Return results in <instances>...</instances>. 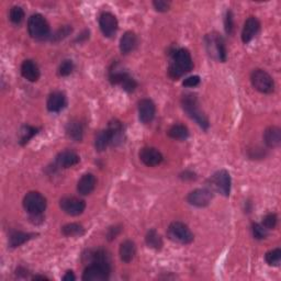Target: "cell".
Wrapping results in <instances>:
<instances>
[{"mask_svg":"<svg viewBox=\"0 0 281 281\" xmlns=\"http://www.w3.org/2000/svg\"><path fill=\"white\" fill-rule=\"evenodd\" d=\"M253 235L256 239H263L266 238L267 234H268V230L262 226V224H258V223H255L253 224Z\"/></svg>","mask_w":281,"mask_h":281,"instance_id":"cell-35","label":"cell"},{"mask_svg":"<svg viewBox=\"0 0 281 281\" xmlns=\"http://www.w3.org/2000/svg\"><path fill=\"white\" fill-rule=\"evenodd\" d=\"M99 26L103 36L107 38H111L117 33L119 25L116 16H113L110 13H105L100 16Z\"/></svg>","mask_w":281,"mask_h":281,"instance_id":"cell-12","label":"cell"},{"mask_svg":"<svg viewBox=\"0 0 281 281\" xmlns=\"http://www.w3.org/2000/svg\"><path fill=\"white\" fill-rule=\"evenodd\" d=\"M28 31L33 39L42 40L49 36L50 26L42 15L36 14L29 18Z\"/></svg>","mask_w":281,"mask_h":281,"instance_id":"cell-7","label":"cell"},{"mask_svg":"<svg viewBox=\"0 0 281 281\" xmlns=\"http://www.w3.org/2000/svg\"><path fill=\"white\" fill-rule=\"evenodd\" d=\"M79 156L73 151H64L61 152L56 156V164L62 168H70L72 166H75L79 163Z\"/></svg>","mask_w":281,"mask_h":281,"instance_id":"cell-18","label":"cell"},{"mask_svg":"<svg viewBox=\"0 0 281 281\" xmlns=\"http://www.w3.org/2000/svg\"><path fill=\"white\" fill-rule=\"evenodd\" d=\"M205 41V48L210 56L213 59L224 63L226 61V48L224 40L217 33H210L204 39Z\"/></svg>","mask_w":281,"mask_h":281,"instance_id":"cell-3","label":"cell"},{"mask_svg":"<svg viewBox=\"0 0 281 281\" xmlns=\"http://www.w3.org/2000/svg\"><path fill=\"white\" fill-rule=\"evenodd\" d=\"M145 242L148 247L155 250H160L163 247V238L154 228L147 232L145 236Z\"/></svg>","mask_w":281,"mask_h":281,"instance_id":"cell-25","label":"cell"},{"mask_svg":"<svg viewBox=\"0 0 281 281\" xmlns=\"http://www.w3.org/2000/svg\"><path fill=\"white\" fill-rule=\"evenodd\" d=\"M181 105L183 110L186 111V113L190 117L192 120H194L200 127L203 130L209 129V120L204 116V113L200 110L199 103L196 95L193 94H187L183 96V98L181 100Z\"/></svg>","mask_w":281,"mask_h":281,"instance_id":"cell-2","label":"cell"},{"mask_svg":"<svg viewBox=\"0 0 281 281\" xmlns=\"http://www.w3.org/2000/svg\"><path fill=\"white\" fill-rule=\"evenodd\" d=\"M155 113L156 107L151 99H142L139 102V119L142 123H151L155 118Z\"/></svg>","mask_w":281,"mask_h":281,"instance_id":"cell-14","label":"cell"},{"mask_svg":"<svg viewBox=\"0 0 281 281\" xmlns=\"http://www.w3.org/2000/svg\"><path fill=\"white\" fill-rule=\"evenodd\" d=\"M60 206L62 211H64L66 214L72 216L80 215L85 211L86 203L84 200L74 197H66L61 199Z\"/></svg>","mask_w":281,"mask_h":281,"instance_id":"cell-10","label":"cell"},{"mask_svg":"<svg viewBox=\"0 0 281 281\" xmlns=\"http://www.w3.org/2000/svg\"><path fill=\"white\" fill-rule=\"evenodd\" d=\"M211 186L222 196L228 197L231 192V176L225 169H221L211 177Z\"/></svg>","mask_w":281,"mask_h":281,"instance_id":"cell-9","label":"cell"},{"mask_svg":"<svg viewBox=\"0 0 281 281\" xmlns=\"http://www.w3.org/2000/svg\"><path fill=\"white\" fill-rule=\"evenodd\" d=\"M136 44V34L132 31H128L123 34L121 40H120V51H121L123 54H129L135 49Z\"/></svg>","mask_w":281,"mask_h":281,"instance_id":"cell-21","label":"cell"},{"mask_svg":"<svg viewBox=\"0 0 281 281\" xmlns=\"http://www.w3.org/2000/svg\"><path fill=\"white\" fill-rule=\"evenodd\" d=\"M74 71V63L71 60H66L62 63L59 68V74L61 76L71 75Z\"/></svg>","mask_w":281,"mask_h":281,"instance_id":"cell-34","label":"cell"},{"mask_svg":"<svg viewBox=\"0 0 281 281\" xmlns=\"http://www.w3.org/2000/svg\"><path fill=\"white\" fill-rule=\"evenodd\" d=\"M119 254L121 260L124 262H131L134 259V257L136 255V246L134 242H132L130 239L124 240V242L120 245Z\"/></svg>","mask_w":281,"mask_h":281,"instance_id":"cell-20","label":"cell"},{"mask_svg":"<svg viewBox=\"0 0 281 281\" xmlns=\"http://www.w3.org/2000/svg\"><path fill=\"white\" fill-rule=\"evenodd\" d=\"M109 144H111L110 134L108 130H101L96 134L95 137V147L98 152H103L108 147Z\"/></svg>","mask_w":281,"mask_h":281,"instance_id":"cell-27","label":"cell"},{"mask_svg":"<svg viewBox=\"0 0 281 281\" xmlns=\"http://www.w3.org/2000/svg\"><path fill=\"white\" fill-rule=\"evenodd\" d=\"M260 29V24L255 17H249V18L245 21L244 28L242 31V41L244 43H248L258 33Z\"/></svg>","mask_w":281,"mask_h":281,"instance_id":"cell-15","label":"cell"},{"mask_svg":"<svg viewBox=\"0 0 281 281\" xmlns=\"http://www.w3.org/2000/svg\"><path fill=\"white\" fill-rule=\"evenodd\" d=\"M111 266L110 262H90V265L85 269L83 280L85 281H103L110 276Z\"/></svg>","mask_w":281,"mask_h":281,"instance_id":"cell-6","label":"cell"},{"mask_svg":"<svg viewBox=\"0 0 281 281\" xmlns=\"http://www.w3.org/2000/svg\"><path fill=\"white\" fill-rule=\"evenodd\" d=\"M66 134L67 136L75 142H80L84 136V128L83 124L78 120H72L66 125Z\"/></svg>","mask_w":281,"mask_h":281,"instance_id":"cell-24","label":"cell"},{"mask_svg":"<svg viewBox=\"0 0 281 281\" xmlns=\"http://www.w3.org/2000/svg\"><path fill=\"white\" fill-rule=\"evenodd\" d=\"M224 26H225V31H226V33H227V34H232L233 29H234V22H233L232 11H227V13H226Z\"/></svg>","mask_w":281,"mask_h":281,"instance_id":"cell-38","label":"cell"},{"mask_svg":"<svg viewBox=\"0 0 281 281\" xmlns=\"http://www.w3.org/2000/svg\"><path fill=\"white\" fill-rule=\"evenodd\" d=\"M48 110L51 112H60L66 106V97L61 91L51 94L48 99Z\"/></svg>","mask_w":281,"mask_h":281,"instance_id":"cell-19","label":"cell"},{"mask_svg":"<svg viewBox=\"0 0 281 281\" xmlns=\"http://www.w3.org/2000/svg\"><path fill=\"white\" fill-rule=\"evenodd\" d=\"M141 162L148 166V167H155L163 162V155L157 148L155 147H144L140 152Z\"/></svg>","mask_w":281,"mask_h":281,"instance_id":"cell-13","label":"cell"},{"mask_svg":"<svg viewBox=\"0 0 281 281\" xmlns=\"http://www.w3.org/2000/svg\"><path fill=\"white\" fill-rule=\"evenodd\" d=\"M96 183V177L93 174H85L77 183V191L82 196H88L95 190Z\"/></svg>","mask_w":281,"mask_h":281,"instance_id":"cell-17","label":"cell"},{"mask_svg":"<svg viewBox=\"0 0 281 281\" xmlns=\"http://www.w3.org/2000/svg\"><path fill=\"white\" fill-rule=\"evenodd\" d=\"M120 233V227H117V226H114V227H110L109 228V231H108V239L109 240H112L117 237V235Z\"/></svg>","mask_w":281,"mask_h":281,"instance_id":"cell-40","label":"cell"},{"mask_svg":"<svg viewBox=\"0 0 281 281\" xmlns=\"http://www.w3.org/2000/svg\"><path fill=\"white\" fill-rule=\"evenodd\" d=\"M24 206L29 214L40 216L47 209V199L38 191H31L25 197Z\"/></svg>","mask_w":281,"mask_h":281,"instance_id":"cell-5","label":"cell"},{"mask_svg":"<svg viewBox=\"0 0 281 281\" xmlns=\"http://www.w3.org/2000/svg\"><path fill=\"white\" fill-rule=\"evenodd\" d=\"M200 84V77L199 76H190L186 78L183 80L182 85L185 86V87H196Z\"/></svg>","mask_w":281,"mask_h":281,"instance_id":"cell-39","label":"cell"},{"mask_svg":"<svg viewBox=\"0 0 281 281\" xmlns=\"http://www.w3.org/2000/svg\"><path fill=\"white\" fill-rule=\"evenodd\" d=\"M39 129L31 127V125H24L20 130V144L26 145L34 135H37Z\"/></svg>","mask_w":281,"mask_h":281,"instance_id":"cell-30","label":"cell"},{"mask_svg":"<svg viewBox=\"0 0 281 281\" xmlns=\"http://www.w3.org/2000/svg\"><path fill=\"white\" fill-rule=\"evenodd\" d=\"M154 8L156 9L159 13H166V11L169 10L170 4L167 2H164V0H155L153 3Z\"/></svg>","mask_w":281,"mask_h":281,"instance_id":"cell-37","label":"cell"},{"mask_svg":"<svg viewBox=\"0 0 281 281\" xmlns=\"http://www.w3.org/2000/svg\"><path fill=\"white\" fill-rule=\"evenodd\" d=\"M263 141L268 147H278L281 144V130L278 127L268 128L263 133Z\"/></svg>","mask_w":281,"mask_h":281,"instance_id":"cell-23","label":"cell"},{"mask_svg":"<svg viewBox=\"0 0 281 281\" xmlns=\"http://www.w3.org/2000/svg\"><path fill=\"white\" fill-rule=\"evenodd\" d=\"M278 222V217L274 213H268L265 217L262 219V226L267 228V230H272L276 227Z\"/></svg>","mask_w":281,"mask_h":281,"instance_id":"cell-33","label":"cell"},{"mask_svg":"<svg viewBox=\"0 0 281 281\" xmlns=\"http://www.w3.org/2000/svg\"><path fill=\"white\" fill-rule=\"evenodd\" d=\"M34 236L33 234L30 233H24V232H13L9 236V245L10 247L16 248L19 247L22 244H25L28 240H30Z\"/></svg>","mask_w":281,"mask_h":281,"instance_id":"cell-26","label":"cell"},{"mask_svg":"<svg viewBox=\"0 0 281 281\" xmlns=\"http://www.w3.org/2000/svg\"><path fill=\"white\" fill-rule=\"evenodd\" d=\"M212 198L213 193L209 189H196L188 194L187 201L197 208H204L210 204Z\"/></svg>","mask_w":281,"mask_h":281,"instance_id":"cell-11","label":"cell"},{"mask_svg":"<svg viewBox=\"0 0 281 281\" xmlns=\"http://www.w3.org/2000/svg\"><path fill=\"white\" fill-rule=\"evenodd\" d=\"M21 74L24 78L31 83L38 82L40 78V70L37 65V63H34L31 60H26L21 65Z\"/></svg>","mask_w":281,"mask_h":281,"instance_id":"cell-16","label":"cell"},{"mask_svg":"<svg viewBox=\"0 0 281 281\" xmlns=\"http://www.w3.org/2000/svg\"><path fill=\"white\" fill-rule=\"evenodd\" d=\"M9 18L10 21L13 22L15 25H19L21 24L22 21L25 19V11L19 6H15L10 9V14H9Z\"/></svg>","mask_w":281,"mask_h":281,"instance_id":"cell-31","label":"cell"},{"mask_svg":"<svg viewBox=\"0 0 281 281\" xmlns=\"http://www.w3.org/2000/svg\"><path fill=\"white\" fill-rule=\"evenodd\" d=\"M193 68V62L189 51L186 49L175 50L171 53L168 74L173 79H178Z\"/></svg>","mask_w":281,"mask_h":281,"instance_id":"cell-1","label":"cell"},{"mask_svg":"<svg viewBox=\"0 0 281 281\" xmlns=\"http://www.w3.org/2000/svg\"><path fill=\"white\" fill-rule=\"evenodd\" d=\"M76 279L75 277V274H74V272L72 270H68L66 273H65V276L63 277V280L64 281H74Z\"/></svg>","mask_w":281,"mask_h":281,"instance_id":"cell-41","label":"cell"},{"mask_svg":"<svg viewBox=\"0 0 281 281\" xmlns=\"http://www.w3.org/2000/svg\"><path fill=\"white\" fill-rule=\"evenodd\" d=\"M168 135L169 137L174 140H187L189 136V131L188 129L182 124H175L168 130Z\"/></svg>","mask_w":281,"mask_h":281,"instance_id":"cell-28","label":"cell"},{"mask_svg":"<svg viewBox=\"0 0 281 281\" xmlns=\"http://www.w3.org/2000/svg\"><path fill=\"white\" fill-rule=\"evenodd\" d=\"M33 280H49V278L44 277V276H36V277H33Z\"/></svg>","mask_w":281,"mask_h":281,"instance_id":"cell-42","label":"cell"},{"mask_svg":"<svg viewBox=\"0 0 281 281\" xmlns=\"http://www.w3.org/2000/svg\"><path fill=\"white\" fill-rule=\"evenodd\" d=\"M121 85V87L125 90V91H128V93H132V91H134L135 88L137 87V84L135 80L132 78L130 75L125 78L123 82L120 84Z\"/></svg>","mask_w":281,"mask_h":281,"instance_id":"cell-36","label":"cell"},{"mask_svg":"<svg viewBox=\"0 0 281 281\" xmlns=\"http://www.w3.org/2000/svg\"><path fill=\"white\" fill-rule=\"evenodd\" d=\"M167 236L174 243H178L182 245H187L193 242V234L185 223L182 222H173L168 226Z\"/></svg>","mask_w":281,"mask_h":281,"instance_id":"cell-4","label":"cell"},{"mask_svg":"<svg viewBox=\"0 0 281 281\" xmlns=\"http://www.w3.org/2000/svg\"><path fill=\"white\" fill-rule=\"evenodd\" d=\"M265 259L268 265L270 266H279L281 261V249L274 248L270 251H268L265 256Z\"/></svg>","mask_w":281,"mask_h":281,"instance_id":"cell-32","label":"cell"},{"mask_svg":"<svg viewBox=\"0 0 281 281\" xmlns=\"http://www.w3.org/2000/svg\"><path fill=\"white\" fill-rule=\"evenodd\" d=\"M108 132L110 134L111 144L112 145H119L122 142L123 139V125L122 123L118 121V120H113L109 123Z\"/></svg>","mask_w":281,"mask_h":281,"instance_id":"cell-22","label":"cell"},{"mask_svg":"<svg viewBox=\"0 0 281 281\" xmlns=\"http://www.w3.org/2000/svg\"><path fill=\"white\" fill-rule=\"evenodd\" d=\"M250 82L253 87L261 94H271L274 89L272 77L262 70H255L250 75Z\"/></svg>","mask_w":281,"mask_h":281,"instance_id":"cell-8","label":"cell"},{"mask_svg":"<svg viewBox=\"0 0 281 281\" xmlns=\"http://www.w3.org/2000/svg\"><path fill=\"white\" fill-rule=\"evenodd\" d=\"M62 233L65 235V236H82L85 234V228L83 225L78 224V223H70V224H66L62 227Z\"/></svg>","mask_w":281,"mask_h":281,"instance_id":"cell-29","label":"cell"}]
</instances>
